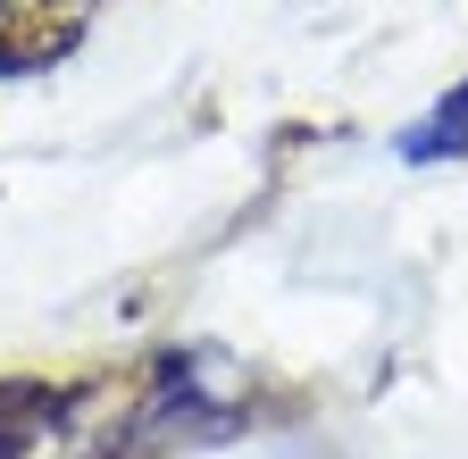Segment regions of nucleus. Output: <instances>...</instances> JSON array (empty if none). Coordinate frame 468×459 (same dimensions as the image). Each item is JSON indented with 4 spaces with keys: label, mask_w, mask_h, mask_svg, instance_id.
I'll return each instance as SVG.
<instances>
[{
    "label": "nucleus",
    "mask_w": 468,
    "mask_h": 459,
    "mask_svg": "<svg viewBox=\"0 0 468 459\" xmlns=\"http://www.w3.org/2000/svg\"><path fill=\"white\" fill-rule=\"evenodd\" d=\"M76 410L68 384H34V376H0V459H26L58 418Z\"/></svg>",
    "instance_id": "obj_2"
},
{
    "label": "nucleus",
    "mask_w": 468,
    "mask_h": 459,
    "mask_svg": "<svg viewBox=\"0 0 468 459\" xmlns=\"http://www.w3.org/2000/svg\"><path fill=\"white\" fill-rule=\"evenodd\" d=\"M101 0H0V76H26V68H50L84 42Z\"/></svg>",
    "instance_id": "obj_1"
},
{
    "label": "nucleus",
    "mask_w": 468,
    "mask_h": 459,
    "mask_svg": "<svg viewBox=\"0 0 468 459\" xmlns=\"http://www.w3.org/2000/svg\"><path fill=\"white\" fill-rule=\"evenodd\" d=\"M468 151V84L452 92V109H435V118L401 142V159H460Z\"/></svg>",
    "instance_id": "obj_3"
}]
</instances>
